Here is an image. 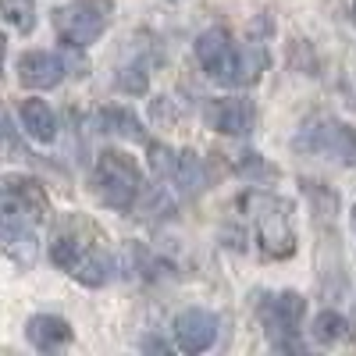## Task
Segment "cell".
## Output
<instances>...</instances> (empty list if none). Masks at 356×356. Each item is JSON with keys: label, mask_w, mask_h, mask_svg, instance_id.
Returning a JSON list of instances; mask_svg holds the SVG:
<instances>
[{"label": "cell", "mask_w": 356, "mask_h": 356, "mask_svg": "<svg viewBox=\"0 0 356 356\" xmlns=\"http://www.w3.org/2000/svg\"><path fill=\"white\" fill-rule=\"evenodd\" d=\"M296 150L303 154H321V157H332L339 164H356V132L335 118H314L300 129V136L292 139Z\"/></svg>", "instance_id": "9"}, {"label": "cell", "mask_w": 356, "mask_h": 356, "mask_svg": "<svg viewBox=\"0 0 356 356\" xmlns=\"http://www.w3.org/2000/svg\"><path fill=\"white\" fill-rule=\"evenodd\" d=\"M111 15H114L111 0H75V4L54 11V29L61 36V43L79 50L104 36V29L111 25Z\"/></svg>", "instance_id": "6"}, {"label": "cell", "mask_w": 356, "mask_h": 356, "mask_svg": "<svg viewBox=\"0 0 356 356\" xmlns=\"http://www.w3.org/2000/svg\"><path fill=\"white\" fill-rule=\"evenodd\" d=\"M65 79V61L50 50H29L18 57V82L25 89H54Z\"/></svg>", "instance_id": "12"}, {"label": "cell", "mask_w": 356, "mask_h": 356, "mask_svg": "<svg viewBox=\"0 0 356 356\" xmlns=\"http://www.w3.org/2000/svg\"><path fill=\"white\" fill-rule=\"evenodd\" d=\"M346 335H349V321H346L342 314H335V310H324V314H317V321H314V339H317L321 346L342 342Z\"/></svg>", "instance_id": "16"}, {"label": "cell", "mask_w": 356, "mask_h": 356, "mask_svg": "<svg viewBox=\"0 0 356 356\" xmlns=\"http://www.w3.org/2000/svg\"><path fill=\"white\" fill-rule=\"evenodd\" d=\"M193 50H196V61L207 72V79H214L221 86H253L260 79V72L271 65V57H267V50L260 43L235 47L232 33L221 25L200 33Z\"/></svg>", "instance_id": "1"}, {"label": "cell", "mask_w": 356, "mask_h": 356, "mask_svg": "<svg viewBox=\"0 0 356 356\" xmlns=\"http://www.w3.org/2000/svg\"><path fill=\"white\" fill-rule=\"evenodd\" d=\"M150 168L154 175L161 178V182L178 196V200H189L196 193L207 189V182H211V175H207V164L193 154V150H182L175 154L168 150V146H150Z\"/></svg>", "instance_id": "8"}, {"label": "cell", "mask_w": 356, "mask_h": 356, "mask_svg": "<svg viewBox=\"0 0 356 356\" xmlns=\"http://www.w3.org/2000/svg\"><path fill=\"white\" fill-rule=\"evenodd\" d=\"M307 314V303L300 292H264L257 303V317L264 324V332L271 335V346L289 353V349H303L296 342V332H300V321Z\"/></svg>", "instance_id": "7"}, {"label": "cell", "mask_w": 356, "mask_h": 356, "mask_svg": "<svg viewBox=\"0 0 356 356\" xmlns=\"http://www.w3.org/2000/svg\"><path fill=\"white\" fill-rule=\"evenodd\" d=\"M50 214V200L43 186L29 175H0V221L11 232L29 235Z\"/></svg>", "instance_id": "4"}, {"label": "cell", "mask_w": 356, "mask_h": 356, "mask_svg": "<svg viewBox=\"0 0 356 356\" xmlns=\"http://www.w3.org/2000/svg\"><path fill=\"white\" fill-rule=\"evenodd\" d=\"M4 18L18 29V33H33L36 25V0H0Z\"/></svg>", "instance_id": "17"}, {"label": "cell", "mask_w": 356, "mask_h": 356, "mask_svg": "<svg viewBox=\"0 0 356 356\" xmlns=\"http://www.w3.org/2000/svg\"><path fill=\"white\" fill-rule=\"evenodd\" d=\"M171 335L182 353H207L218 342V317L211 310H182L171 324Z\"/></svg>", "instance_id": "11"}, {"label": "cell", "mask_w": 356, "mask_h": 356, "mask_svg": "<svg viewBox=\"0 0 356 356\" xmlns=\"http://www.w3.org/2000/svg\"><path fill=\"white\" fill-rule=\"evenodd\" d=\"M235 175H239V178H250V182H264V178H267V182H275V178H278V168L267 164V161L257 157V154H243V161L235 164Z\"/></svg>", "instance_id": "18"}, {"label": "cell", "mask_w": 356, "mask_h": 356, "mask_svg": "<svg viewBox=\"0 0 356 356\" xmlns=\"http://www.w3.org/2000/svg\"><path fill=\"white\" fill-rule=\"evenodd\" d=\"M4 54H8V40L0 36V68H4Z\"/></svg>", "instance_id": "19"}, {"label": "cell", "mask_w": 356, "mask_h": 356, "mask_svg": "<svg viewBox=\"0 0 356 356\" xmlns=\"http://www.w3.org/2000/svg\"><path fill=\"white\" fill-rule=\"evenodd\" d=\"M18 118H22V129L33 136L36 143H54V136H57V118H54V111H50L43 100H22Z\"/></svg>", "instance_id": "14"}, {"label": "cell", "mask_w": 356, "mask_h": 356, "mask_svg": "<svg viewBox=\"0 0 356 356\" xmlns=\"http://www.w3.org/2000/svg\"><path fill=\"white\" fill-rule=\"evenodd\" d=\"M353 25H356V4H353Z\"/></svg>", "instance_id": "21"}, {"label": "cell", "mask_w": 356, "mask_h": 356, "mask_svg": "<svg viewBox=\"0 0 356 356\" xmlns=\"http://www.w3.org/2000/svg\"><path fill=\"white\" fill-rule=\"evenodd\" d=\"M243 211L253 221L257 246L264 257L285 260L296 253V232H292V214H289L285 200L267 196V193H250V196H243Z\"/></svg>", "instance_id": "3"}, {"label": "cell", "mask_w": 356, "mask_h": 356, "mask_svg": "<svg viewBox=\"0 0 356 356\" xmlns=\"http://www.w3.org/2000/svg\"><path fill=\"white\" fill-rule=\"evenodd\" d=\"M203 122L221 136H250L257 107L250 97H211L203 107Z\"/></svg>", "instance_id": "10"}, {"label": "cell", "mask_w": 356, "mask_h": 356, "mask_svg": "<svg viewBox=\"0 0 356 356\" xmlns=\"http://www.w3.org/2000/svg\"><path fill=\"white\" fill-rule=\"evenodd\" d=\"M25 339L43 353H54V349L72 342V324L65 317H54V314H36L25 324Z\"/></svg>", "instance_id": "13"}, {"label": "cell", "mask_w": 356, "mask_h": 356, "mask_svg": "<svg viewBox=\"0 0 356 356\" xmlns=\"http://www.w3.org/2000/svg\"><path fill=\"white\" fill-rule=\"evenodd\" d=\"M97 125H100V132L125 136V139H132V143H146V132H143V125H139V118H136L132 111H125V107H104V111L97 114Z\"/></svg>", "instance_id": "15"}, {"label": "cell", "mask_w": 356, "mask_h": 356, "mask_svg": "<svg viewBox=\"0 0 356 356\" xmlns=\"http://www.w3.org/2000/svg\"><path fill=\"white\" fill-rule=\"evenodd\" d=\"M50 260L61 267V271L75 275L82 285H93V289L107 285L111 275H114V260L100 246L97 228L82 218H72L68 225L57 228L54 243H50Z\"/></svg>", "instance_id": "2"}, {"label": "cell", "mask_w": 356, "mask_h": 356, "mask_svg": "<svg viewBox=\"0 0 356 356\" xmlns=\"http://www.w3.org/2000/svg\"><path fill=\"white\" fill-rule=\"evenodd\" d=\"M93 189L111 211H132L143 193L139 164L122 150H104L93 164Z\"/></svg>", "instance_id": "5"}, {"label": "cell", "mask_w": 356, "mask_h": 356, "mask_svg": "<svg viewBox=\"0 0 356 356\" xmlns=\"http://www.w3.org/2000/svg\"><path fill=\"white\" fill-rule=\"evenodd\" d=\"M353 228H356V203H353Z\"/></svg>", "instance_id": "20"}]
</instances>
